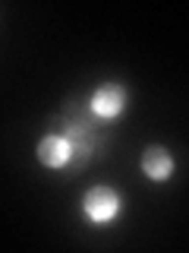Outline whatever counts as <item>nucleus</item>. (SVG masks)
I'll list each match as a JSON object with an SVG mask.
<instances>
[{"instance_id":"obj_3","label":"nucleus","mask_w":189,"mask_h":253,"mask_svg":"<svg viewBox=\"0 0 189 253\" xmlns=\"http://www.w3.org/2000/svg\"><path fill=\"white\" fill-rule=\"evenodd\" d=\"M123 108H126V92H123V85H117V83H104L92 95V111L101 114V117H117Z\"/></svg>"},{"instance_id":"obj_1","label":"nucleus","mask_w":189,"mask_h":253,"mask_svg":"<svg viewBox=\"0 0 189 253\" xmlns=\"http://www.w3.org/2000/svg\"><path fill=\"white\" fill-rule=\"evenodd\" d=\"M82 209H85V218L94 221V225H104L120 212V193L110 187H92L89 193L82 196Z\"/></svg>"},{"instance_id":"obj_2","label":"nucleus","mask_w":189,"mask_h":253,"mask_svg":"<svg viewBox=\"0 0 189 253\" xmlns=\"http://www.w3.org/2000/svg\"><path fill=\"white\" fill-rule=\"evenodd\" d=\"M73 155V142L60 133H47V136L38 142V162H44L47 168H63Z\"/></svg>"},{"instance_id":"obj_4","label":"nucleus","mask_w":189,"mask_h":253,"mask_svg":"<svg viewBox=\"0 0 189 253\" xmlns=\"http://www.w3.org/2000/svg\"><path fill=\"white\" fill-rule=\"evenodd\" d=\"M142 171L152 180H167L173 174V155L161 146H148L145 155H142Z\"/></svg>"}]
</instances>
